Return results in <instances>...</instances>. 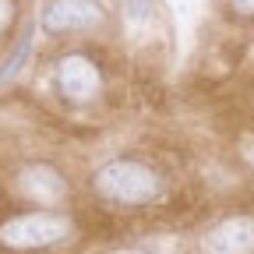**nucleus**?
Returning a JSON list of instances; mask_svg holds the SVG:
<instances>
[{
	"instance_id": "1",
	"label": "nucleus",
	"mask_w": 254,
	"mask_h": 254,
	"mask_svg": "<svg viewBox=\"0 0 254 254\" xmlns=\"http://www.w3.org/2000/svg\"><path fill=\"white\" fill-rule=\"evenodd\" d=\"M92 187L99 198L113 205H152L166 190L163 177L141 159H113V163L99 166L92 177Z\"/></svg>"
},
{
	"instance_id": "2",
	"label": "nucleus",
	"mask_w": 254,
	"mask_h": 254,
	"mask_svg": "<svg viewBox=\"0 0 254 254\" xmlns=\"http://www.w3.org/2000/svg\"><path fill=\"white\" fill-rule=\"evenodd\" d=\"M71 230H74V222L64 212H50V208L18 212L0 222V244L7 251H46L60 240H67Z\"/></svg>"
},
{
	"instance_id": "3",
	"label": "nucleus",
	"mask_w": 254,
	"mask_h": 254,
	"mask_svg": "<svg viewBox=\"0 0 254 254\" xmlns=\"http://www.w3.org/2000/svg\"><path fill=\"white\" fill-rule=\"evenodd\" d=\"M57 88H60L64 99H71V103H88V99H95L99 88H103L99 64H95L92 57H85V53L60 57V60H57Z\"/></svg>"
},
{
	"instance_id": "4",
	"label": "nucleus",
	"mask_w": 254,
	"mask_h": 254,
	"mask_svg": "<svg viewBox=\"0 0 254 254\" xmlns=\"http://www.w3.org/2000/svg\"><path fill=\"white\" fill-rule=\"evenodd\" d=\"M201 254H254V215L233 212L201 233Z\"/></svg>"
},
{
	"instance_id": "5",
	"label": "nucleus",
	"mask_w": 254,
	"mask_h": 254,
	"mask_svg": "<svg viewBox=\"0 0 254 254\" xmlns=\"http://www.w3.org/2000/svg\"><path fill=\"white\" fill-rule=\"evenodd\" d=\"M106 21V11L99 0H50L43 11V28L53 36L64 32H85Z\"/></svg>"
},
{
	"instance_id": "6",
	"label": "nucleus",
	"mask_w": 254,
	"mask_h": 254,
	"mask_svg": "<svg viewBox=\"0 0 254 254\" xmlns=\"http://www.w3.org/2000/svg\"><path fill=\"white\" fill-rule=\"evenodd\" d=\"M18 194L36 205H60L67 198V177L50 163H28L18 173Z\"/></svg>"
},
{
	"instance_id": "7",
	"label": "nucleus",
	"mask_w": 254,
	"mask_h": 254,
	"mask_svg": "<svg viewBox=\"0 0 254 254\" xmlns=\"http://www.w3.org/2000/svg\"><path fill=\"white\" fill-rule=\"evenodd\" d=\"M28 46H32V28H25V36L18 39V46H14V53L7 57V64H4V67H0V81H7L18 67H21V64H25V57H28Z\"/></svg>"
},
{
	"instance_id": "8",
	"label": "nucleus",
	"mask_w": 254,
	"mask_h": 254,
	"mask_svg": "<svg viewBox=\"0 0 254 254\" xmlns=\"http://www.w3.org/2000/svg\"><path fill=\"white\" fill-rule=\"evenodd\" d=\"M226 4H230V11H233L237 18L254 21V0H226Z\"/></svg>"
},
{
	"instance_id": "9",
	"label": "nucleus",
	"mask_w": 254,
	"mask_h": 254,
	"mask_svg": "<svg viewBox=\"0 0 254 254\" xmlns=\"http://www.w3.org/2000/svg\"><path fill=\"white\" fill-rule=\"evenodd\" d=\"M11 21H14V0H0V32L11 28Z\"/></svg>"
},
{
	"instance_id": "10",
	"label": "nucleus",
	"mask_w": 254,
	"mask_h": 254,
	"mask_svg": "<svg viewBox=\"0 0 254 254\" xmlns=\"http://www.w3.org/2000/svg\"><path fill=\"white\" fill-rule=\"evenodd\" d=\"M240 155H244V163H247V166L254 170V138H251V141H244V148H240Z\"/></svg>"
}]
</instances>
